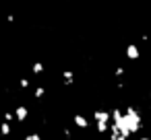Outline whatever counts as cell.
Segmentation results:
<instances>
[{
    "label": "cell",
    "mask_w": 151,
    "mask_h": 140,
    "mask_svg": "<svg viewBox=\"0 0 151 140\" xmlns=\"http://www.w3.org/2000/svg\"><path fill=\"white\" fill-rule=\"evenodd\" d=\"M75 126H77V128H87V126H89V119H87L85 115L77 113V115H75Z\"/></svg>",
    "instance_id": "5"
},
{
    "label": "cell",
    "mask_w": 151,
    "mask_h": 140,
    "mask_svg": "<svg viewBox=\"0 0 151 140\" xmlns=\"http://www.w3.org/2000/svg\"><path fill=\"white\" fill-rule=\"evenodd\" d=\"M13 119H15V113L13 111H6L4 113V122H13Z\"/></svg>",
    "instance_id": "11"
},
{
    "label": "cell",
    "mask_w": 151,
    "mask_h": 140,
    "mask_svg": "<svg viewBox=\"0 0 151 140\" xmlns=\"http://www.w3.org/2000/svg\"><path fill=\"white\" fill-rule=\"evenodd\" d=\"M0 134H2V136L11 134V122H2V124H0Z\"/></svg>",
    "instance_id": "8"
},
{
    "label": "cell",
    "mask_w": 151,
    "mask_h": 140,
    "mask_svg": "<svg viewBox=\"0 0 151 140\" xmlns=\"http://www.w3.org/2000/svg\"><path fill=\"white\" fill-rule=\"evenodd\" d=\"M124 113H126V122H128L130 132H132V134L139 132V128H141V115H139V111H137L134 107H126Z\"/></svg>",
    "instance_id": "1"
},
{
    "label": "cell",
    "mask_w": 151,
    "mask_h": 140,
    "mask_svg": "<svg viewBox=\"0 0 151 140\" xmlns=\"http://www.w3.org/2000/svg\"><path fill=\"white\" fill-rule=\"evenodd\" d=\"M139 140H149V138L147 136H139Z\"/></svg>",
    "instance_id": "15"
},
{
    "label": "cell",
    "mask_w": 151,
    "mask_h": 140,
    "mask_svg": "<svg viewBox=\"0 0 151 140\" xmlns=\"http://www.w3.org/2000/svg\"><path fill=\"white\" fill-rule=\"evenodd\" d=\"M93 117H95V122H110V119H112V111H106V109H95Z\"/></svg>",
    "instance_id": "3"
},
{
    "label": "cell",
    "mask_w": 151,
    "mask_h": 140,
    "mask_svg": "<svg viewBox=\"0 0 151 140\" xmlns=\"http://www.w3.org/2000/svg\"><path fill=\"white\" fill-rule=\"evenodd\" d=\"M62 80H64L66 85H73V80H75V74H73L70 70H64V72H62Z\"/></svg>",
    "instance_id": "6"
},
{
    "label": "cell",
    "mask_w": 151,
    "mask_h": 140,
    "mask_svg": "<svg viewBox=\"0 0 151 140\" xmlns=\"http://www.w3.org/2000/svg\"><path fill=\"white\" fill-rule=\"evenodd\" d=\"M95 124H97V132L99 134H106L110 130V122H95Z\"/></svg>",
    "instance_id": "7"
},
{
    "label": "cell",
    "mask_w": 151,
    "mask_h": 140,
    "mask_svg": "<svg viewBox=\"0 0 151 140\" xmlns=\"http://www.w3.org/2000/svg\"><path fill=\"white\" fill-rule=\"evenodd\" d=\"M29 87V80L27 78H21V89H27Z\"/></svg>",
    "instance_id": "13"
},
{
    "label": "cell",
    "mask_w": 151,
    "mask_h": 140,
    "mask_svg": "<svg viewBox=\"0 0 151 140\" xmlns=\"http://www.w3.org/2000/svg\"><path fill=\"white\" fill-rule=\"evenodd\" d=\"M114 74H116V76H122V74H124V68H116Z\"/></svg>",
    "instance_id": "14"
},
{
    "label": "cell",
    "mask_w": 151,
    "mask_h": 140,
    "mask_svg": "<svg viewBox=\"0 0 151 140\" xmlns=\"http://www.w3.org/2000/svg\"><path fill=\"white\" fill-rule=\"evenodd\" d=\"M33 95H35V99H42V97H44V95H46V89H44V87H37V89H35V93H33Z\"/></svg>",
    "instance_id": "10"
},
{
    "label": "cell",
    "mask_w": 151,
    "mask_h": 140,
    "mask_svg": "<svg viewBox=\"0 0 151 140\" xmlns=\"http://www.w3.org/2000/svg\"><path fill=\"white\" fill-rule=\"evenodd\" d=\"M25 140H44L40 134H29V136H25Z\"/></svg>",
    "instance_id": "12"
},
{
    "label": "cell",
    "mask_w": 151,
    "mask_h": 140,
    "mask_svg": "<svg viewBox=\"0 0 151 140\" xmlns=\"http://www.w3.org/2000/svg\"><path fill=\"white\" fill-rule=\"evenodd\" d=\"M139 56H141L139 48H137L134 43H130V45L126 48V58H128V60H139Z\"/></svg>",
    "instance_id": "4"
},
{
    "label": "cell",
    "mask_w": 151,
    "mask_h": 140,
    "mask_svg": "<svg viewBox=\"0 0 151 140\" xmlns=\"http://www.w3.org/2000/svg\"><path fill=\"white\" fill-rule=\"evenodd\" d=\"M27 115H29L27 105H17V107H15V119H17V122H25Z\"/></svg>",
    "instance_id": "2"
},
{
    "label": "cell",
    "mask_w": 151,
    "mask_h": 140,
    "mask_svg": "<svg viewBox=\"0 0 151 140\" xmlns=\"http://www.w3.org/2000/svg\"><path fill=\"white\" fill-rule=\"evenodd\" d=\"M31 72H33V74H42V72H44V64H42V62H35V64L31 66Z\"/></svg>",
    "instance_id": "9"
}]
</instances>
